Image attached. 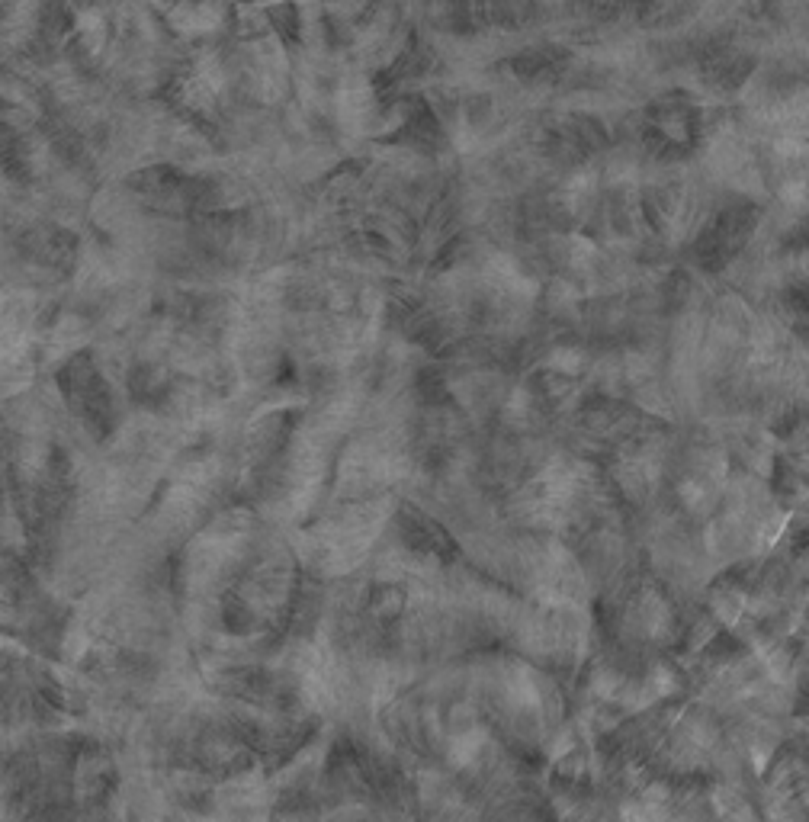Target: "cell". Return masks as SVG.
Masks as SVG:
<instances>
[{
  "label": "cell",
  "mask_w": 809,
  "mask_h": 822,
  "mask_svg": "<svg viewBox=\"0 0 809 822\" xmlns=\"http://www.w3.org/2000/svg\"><path fill=\"white\" fill-rule=\"evenodd\" d=\"M402 530H405V540L411 550H418L424 556H437V559H447L456 553V546L453 540L447 537V530L440 527L437 521H431L427 514L415 511V508H405L402 514Z\"/></svg>",
  "instance_id": "obj_1"
}]
</instances>
